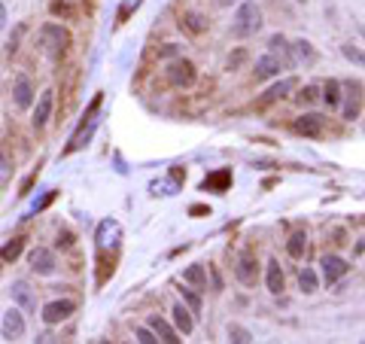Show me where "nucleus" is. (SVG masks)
<instances>
[{"instance_id": "obj_1", "label": "nucleus", "mask_w": 365, "mask_h": 344, "mask_svg": "<svg viewBox=\"0 0 365 344\" xmlns=\"http://www.w3.org/2000/svg\"><path fill=\"white\" fill-rule=\"evenodd\" d=\"M100 101H104V95H95V101L88 104V110H86V116H83V122H79V128L74 131V137H70V144L64 147V156H74V153H79L88 140H91V134H95V128H98V110H100Z\"/></svg>"}, {"instance_id": "obj_2", "label": "nucleus", "mask_w": 365, "mask_h": 344, "mask_svg": "<svg viewBox=\"0 0 365 344\" xmlns=\"http://www.w3.org/2000/svg\"><path fill=\"white\" fill-rule=\"evenodd\" d=\"M40 46H43V52L52 58V62H58V58L67 52V46H70L67 28H61V25H43V31H40Z\"/></svg>"}, {"instance_id": "obj_3", "label": "nucleus", "mask_w": 365, "mask_h": 344, "mask_svg": "<svg viewBox=\"0 0 365 344\" xmlns=\"http://www.w3.org/2000/svg\"><path fill=\"white\" fill-rule=\"evenodd\" d=\"M259 28H262V9L253 4V0L241 4L238 13H235V34L238 37H253Z\"/></svg>"}, {"instance_id": "obj_4", "label": "nucleus", "mask_w": 365, "mask_h": 344, "mask_svg": "<svg viewBox=\"0 0 365 344\" xmlns=\"http://www.w3.org/2000/svg\"><path fill=\"white\" fill-rule=\"evenodd\" d=\"M119 241H122V226L116 219H104L95 231V244H98V253L104 256L107 250H119Z\"/></svg>"}, {"instance_id": "obj_5", "label": "nucleus", "mask_w": 365, "mask_h": 344, "mask_svg": "<svg viewBox=\"0 0 365 344\" xmlns=\"http://www.w3.org/2000/svg\"><path fill=\"white\" fill-rule=\"evenodd\" d=\"M168 79H170V86H177V88H189V86H195V64L186 62V58H177V62H170L168 64Z\"/></svg>"}, {"instance_id": "obj_6", "label": "nucleus", "mask_w": 365, "mask_h": 344, "mask_svg": "<svg viewBox=\"0 0 365 344\" xmlns=\"http://www.w3.org/2000/svg\"><path fill=\"white\" fill-rule=\"evenodd\" d=\"M74 311H76V305H74L70 299H55V302H46V305H43V314H40V317H43L46 326H55V323L67 320Z\"/></svg>"}, {"instance_id": "obj_7", "label": "nucleus", "mask_w": 365, "mask_h": 344, "mask_svg": "<svg viewBox=\"0 0 365 344\" xmlns=\"http://www.w3.org/2000/svg\"><path fill=\"white\" fill-rule=\"evenodd\" d=\"M30 268L37 271V275H43V277H49V275H55V268H58V262H55V253L52 250H46V247H34L30 250Z\"/></svg>"}, {"instance_id": "obj_8", "label": "nucleus", "mask_w": 365, "mask_h": 344, "mask_svg": "<svg viewBox=\"0 0 365 344\" xmlns=\"http://www.w3.org/2000/svg\"><path fill=\"white\" fill-rule=\"evenodd\" d=\"M323 128H326V119H323L320 113H304L292 122V131L301 134V137H320Z\"/></svg>"}, {"instance_id": "obj_9", "label": "nucleus", "mask_w": 365, "mask_h": 344, "mask_svg": "<svg viewBox=\"0 0 365 344\" xmlns=\"http://www.w3.org/2000/svg\"><path fill=\"white\" fill-rule=\"evenodd\" d=\"M52 104H55V92H52V88H46V92L40 95L37 107H34V128H37V131L46 128L49 116H52Z\"/></svg>"}, {"instance_id": "obj_10", "label": "nucleus", "mask_w": 365, "mask_h": 344, "mask_svg": "<svg viewBox=\"0 0 365 344\" xmlns=\"http://www.w3.org/2000/svg\"><path fill=\"white\" fill-rule=\"evenodd\" d=\"M231 186V171L228 168H219L213 171V174H207L204 180H201V189L204 192H228Z\"/></svg>"}, {"instance_id": "obj_11", "label": "nucleus", "mask_w": 365, "mask_h": 344, "mask_svg": "<svg viewBox=\"0 0 365 344\" xmlns=\"http://www.w3.org/2000/svg\"><path fill=\"white\" fill-rule=\"evenodd\" d=\"M235 275L241 283H247V287H253L259 277V268H256V259H253V253H243V256L238 259V265H235Z\"/></svg>"}, {"instance_id": "obj_12", "label": "nucleus", "mask_w": 365, "mask_h": 344, "mask_svg": "<svg viewBox=\"0 0 365 344\" xmlns=\"http://www.w3.org/2000/svg\"><path fill=\"white\" fill-rule=\"evenodd\" d=\"M320 265H323V277H326V283H338L344 275H347V268H350L341 256H326Z\"/></svg>"}, {"instance_id": "obj_13", "label": "nucleus", "mask_w": 365, "mask_h": 344, "mask_svg": "<svg viewBox=\"0 0 365 344\" xmlns=\"http://www.w3.org/2000/svg\"><path fill=\"white\" fill-rule=\"evenodd\" d=\"M149 329L156 332V338H158V341H168V344H180V341H182V338L177 336V329L170 326L168 320H161L158 314H152V317H149Z\"/></svg>"}, {"instance_id": "obj_14", "label": "nucleus", "mask_w": 365, "mask_h": 344, "mask_svg": "<svg viewBox=\"0 0 365 344\" xmlns=\"http://www.w3.org/2000/svg\"><path fill=\"white\" fill-rule=\"evenodd\" d=\"M22 336H25V317L16 308L6 311V317H4V338L6 341H16V338H22Z\"/></svg>"}, {"instance_id": "obj_15", "label": "nucleus", "mask_w": 365, "mask_h": 344, "mask_svg": "<svg viewBox=\"0 0 365 344\" xmlns=\"http://www.w3.org/2000/svg\"><path fill=\"white\" fill-rule=\"evenodd\" d=\"M362 113V86L350 83L347 86V104H344V119H359Z\"/></svg>"}, {"instance_id": "obj_16", "label": "nucleus", "mask_w": 365, "mask_h": 344, "mask_svg": "<svg viewBox=\"0 0 365 344\" xmlns=\"http://www.w3.org/2000/svg\"><path fill=\"white\" fill-rule=\"evenodd\" d=\"M268 52L274 58H280V64L283 67H292V52H289V43H286V37H280V34H274L268 40Z\"/></svg>"}, {"instance_id": "obj_17", "label": "nucleus", "mask_w": 365, "mask_h": 344, "mask_svg": "<svg viewBox=\"0 0 365 344\" xmlns=\"http://www.w3.org/2000/svg\"><path fill=\"white\" fill-rule=\"evenodd\" d=\"M280 58H274L271 52L268 55H262L259 62H256V70H253V74H256V79H271V76H277L280 74Z\"/></svg>"}, {"instance_id": "obj_18", "label": "nucleus", "mask_w": 365, "mask_h": 344, "mask_svg": "<svg viewBox=\"0 0 365 344\" xmlns=\"http://www.w3.org/2000/svg\"><path fill=\"white\" fill-rule=\"evenodd\" d=\"M9 292H13V299L18 302V308H25V311H34L37 308V299H34V292H30V287H28L25 280H16Z\"/></svg>"}, {"instance_id": "obj_19", "label": "nucleus", "mask_w": 365, "mask_h": 344, "mask_svg": "<svg viewBox=\"0 0 365 344\" xmlns=\"http://www.w3.org/2000/svg\"><path fill=\"white\" fill-rule=\"evenodd\" d=\"M13 95H16V107H18V110H28L30 104H34V88H30L28 76H18V79H16Z\"/></svg>"}, {"instance_id": "obj_20", "label": "nucleus", "mask_w": 365, "mask_h": 344, "mask_svg": "<svg viewBox=\"0 0 365 344\" xmlns=\"http://www.w3.org/2000/svg\"><path fill=\"white\" fill-rule=\"evenodd\" d=\"M265 283H268V292H274V296H280V292H283V271H280V262L277 259L268 262Z\"/></svg>"}, {"instance_id": "obj_21", "label": "nucleus", "mask_w": 365, "mask_h": 344, "mask_svg": "<svg viewBox=\"0 0 365 344\" xmlns=\"http://www.w3.org/2000/svg\"><path fill=\"white\" fill-rule=\"evenodd\" d=\"M170 314H174L177 332H182V336H189V332L195 329V320H192V311H189L186 305H182V302H180V305H174V311H170Z\"/></svg>"}, {"instance_id": "obj_22", "label": "nucleus", "mask_w": 365, "mask_h": 344, "mask_svg": "<svg viewBox=\"0 0 365 344\" xmlns=\"http://www.w3.org/2000/svg\"><path fill=\"white\" fill-rule=\"evenodd\" d=\"M292 88H296V79L292 76H286V79H280L277 86H271L268 92H265V98H262V104H271V101H280V98H286Z\"/></svg>"}, {"instance_id": "obj_23", "label": "nucleus", "mask_w": 365, "mask_h": 344, "mask_svg": "<svg viewBox=\"0 0 365 344\" xmlns=\"http://www.w3.org/2000/svg\"><path fill=\"white\" fill-rule=\"evenodd\" d=\"M304 250H308V235H304V231H292L289 241H286V253L292 259H301Z\"/></svg>"}, {"instance_id": "obj_24", "label": "nucleus", "mask_w": 365, "mask_h": 344, "mask_svg": "<svg viewBox=\"0 0 365 344\" xmlns=\"http://www.w3.org/2000/svg\"><path fill=\"white\" fill-rule=\"evenodd\" d=\"M323 101L329 104V110L341 107V83H338V79H329V83H326V88H323Z\"/></svg>"}, {"instance_id": "obj_25", "label": "nucleus", "mask_w": 365, "mask_h": 344, "mask_svg": "<svg viewBox=\"0 0 365 344\" xmlns=\"http://www.w3.org/2000/svg\"><path fill=\"white\" fill-rule=\"evenodd\" d=\"M289 52H292V64L296 62H313V49L308 40H296V43L289 46Z\"/></svg>"}, {"instance_id": "obj_26", "label": "nucleus", "mask_w": 365, "mask_h": 344, "mask_svg": "<svg viewBox=\"0 0 365 344\" xmlns=\"http://www.w3.org/2000/svg\"><path fill=\"white\" fill-rule=\"evenodd\" d=\"M22 250H25V238H13L9 244L0 247V259H4V262H16L18 256H22Z\"/></svg>"}, {"instance_id": "obj_27", "label": "nucleus", "mask_w": 365, "mask_h": 344, "mask_svg": "<svg viewBox=\"0 0 365 344\" xmlns=\"http://www.w3.org/2000/svg\"><path fill=\"white\" fill-rule=\"evenodd\" d=\"M149 189H152V195H177V192H180V180L165 177V180H156Z\"/></svg>"}, {"instance_id": "obj_28", "label": "nucleus", "mask_w": 365, "mask_h": 344, "mask_svg": "<svg viewBox=\"0 0 365 344\" xmlns=\"http://www.w3.org/2000/svg\"><path fill=\"white\" fill-rule=\"evenodd\" d=\"M299 287L304 292H317V271H313V268H301L299 271Z\"/></svg>"}, {"instance_id": "obj_29", "label": "nucleus", "mask_w": 365, "mask_h": 344, "mask_svg": "<svg viewBox=\"0 0 365 344\" xmlns=\"http://www.w3.org/2000/svg\"><path fill=\"white\" fill-rule=\"evenodd\" d=\"M182 28H186L189 34H201L207 28V22H204V16H198V13H189L186 18H182Z\"/></svg>"}, {"instance_id": "obj_30", "label": "nucleus", "mask_w": 365, "mask_h": 344, "mask_svg": "<svg viewBox=\"0 0 365 344\" xmlns=\"http://www.w3.org/2000/svg\"><path fill=\"white\" fill-rule=\"evenodd\" d=\"M341 55L347 58V62H353V64L365 67V52H362L359 46H353V43H344V46H341Z\"/></svg>"}, {"instance_id": "obj_31", "label": "nucleus", "mask_w": 365, "mask_h": 344, "mask_svg": "<svg viewBox=\"0 0 365 344\" xmlns=\"http://www.w3.org/2000/svg\"><path fill=\"white\" fill-rule=\"evenodd\" d=\"M182 280H189V283H195V287H201V283L207 280V275H204V265H189L186 271H182Z\"/></svg>"}, {"instance_id": "obj_32", "label": "nucleus", "mask_w": 365, "mask_h": 344, "mask_svg": "<svg viewBox=\"0 0 365 344\" xmlns=\"http://www.w3.org/2000/svg\"><path fill=\"white\" fill-rule=\"evenodd\" d=\"M228 341H235V344H250L253 336H250V329H243V326H238V323H231V326H228Z\"/></svg>"}, {"instance_id": "obj_33", "label": "nucleus", "mask_w": 365, "mask_h": 344, "mask_svg": "<svg viewBox=\"0 0 365 344\" xmlns=\"http://www.w3.org/2000/svg\"><path fill=\"white\" fill-rule=\"evenodd\" d=\"M140 4H144V0H122V6H119V16H116V18H119V22H128V18L140 9Z\"/></svg>"}, {"instance_id": "obj_34", "label": "nucleus", "mask_w": 365, "mask_h": 344, "mask_svg": "<svg viewBox=\"0 0 365 344\" xmlns=\"http://www.w3.org/2000/svg\"><path fill=\"white\" fill-rule=\"evenodd\" d=\"M9 177H13V161L6 159V153L0 149V189H4L9 183Z\"/></svg>"}, {"instance_id": "obj_35", "label": "nucleus", "mask_w": 365, "mask_h": 344, "mask_svg": "<svg viewBox=\"0 0 365 344\" xmlns=\"http://www.w3.org/2000/svg\"><path fill=\"white\" fill-rule=\"evenodd\" d=\"M55 195H58L55 189H46V195L34 201V207H30V214H40V210H46V207H49V205H52V201H55Z\"/></svg>"}, {"instance_id": "obj_36", "label": "nucleus", "mask_w": 365, "mask_h": 344, "mask_svg": "<svg viewBox=\"0 0 365 344\" xmlns=\"http://www.w3.org/2000/svg\"><path fill=\"white\" fill-rule=\"evenodd\" d=\"M180 292H182V299L189 302V311H192V314H198V311H201V296H195L192 289H180Z\"/></svg>"}, {"instance_id": "obj_37", "label": "nucleus", "mask_w": 365, "mask_h": 344, "mask_svg": "<svg viewBox=\"0 0 365 344\" xmlns=\"http://www.w3.org/2000/svg\"><path fill=\"white\" fill-rule=\"evenodd\" d=\"M134 336H137V341H144V344H156V341H158V338H156V332H152L149 326L134 329Z\"/></svg>"}, {"instance_id": "obj_38", "label": "nucleus", "mask_w": 365, "mask_h": 344, "mask_svg": "<svg viewBox=\"0 0 365 344\" xmlns=\"http://www.w3.org/2000/svg\"><path fill=\"white\" fill-rule=\"evenodd\" d=\"M299 101H301V104H311V101H317V88H313V86H304L301 92H299Z\"/></svg>"}, {"instance_id": "obj_39", "label": "nucleus", "mask_w": 365, "mask_h": 344, "mask_svg": "<svg viewBox=\"0 0 365 344\" xmlns=\"http://www.w3.org/2000/svg\"><path fill=\"white\" fill-rule=\"evenodd\" d=\"M189 214H192V217H210V207H204V205H192V207H189Z\"/></svg>"}, {"instance_id": "obj_40", "label": "nucleus", "mask_w": 365, "mask_h": 344, "mask_svg": "<svg viewBox=\"0 0 365 344\" xmlns=\"http://www.w3.org/2000/svg\"><path fill=\"white\" fill-rule=\"evenodd\" d=\"M4 25H6V6L0 4V28H4Z\"/></svg>"}, {"instance_id": "obj_41", "label": "nucleus", "mask_w": 365, "mask_h": 344, "mask_svg": "<svg viewBox=\"0 0 365 344\" xmlns=\"http://www.w3.org/2000/svg\"><path fill=\"white\" fill-rule=\"evenodd\" d=\"M231 4H238V0H219V6H231Z\"/></svg>"}, {"instance_id": "obj_42", "label": "nucleus", "mask_w": 365, "mask_h": 344, "mask_svg": "<svg viewBox=\"0 0 365 344\" xmlns=\"http://www.w3.org/2000/svg\"><path fill=\"white\" fill-rule=\"evenodd\" d=\"M359 31H362V37H365V25H362V28H359Z\"/></svg>"}, {"instance_id": "obj_43", "label": "nucleus", "mask_w": 365, "mask_h": 344, "mask_svg": "<svg viewBox=\"0 0 365 344\" xmlns=\"http://www.w3.org/2000/svg\"><path fill=\"white\" fill-rule=\"evenodd\" d=\"M299 4H304V0H299Z\"/></svg>"}]
</instances>
